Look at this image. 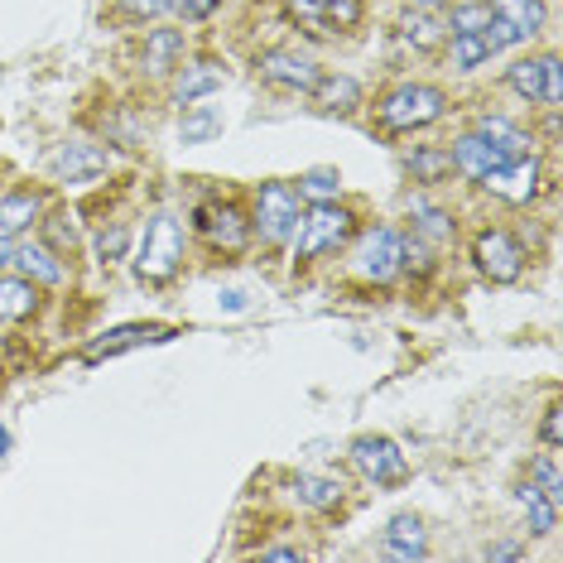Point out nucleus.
<instances>
[{
  "label": "nucleus",
  "mask_w": 563,
  "mask_h": 563,
  "mask_svg": "<svg viewBox=\"0 0 563 563\" xmlns=\"http://www.w3.org/2000/svg\"><path fill=\"white\" fill-rule=\"evenodd\" d=\"M448 111H453V97H448L439 82H424V78H400L371 101V117H376V125L386 135L429 131V125H439Z\"/></svg>",
  "instance_id": "obj_1"
},
{
  "label": "nucleus",
  "mask_w": 563,
  "mask_h": 563,
  "mask_svg": "<svg viewBox=\"0 0 563 563\" xmlns=\"http://www.w3.org/2000/svg\"><path fill=\"white\" fill-rule=\"evenodd\" d=\"M405 232L395 222H366L356 227L352 241L342 246V275L362 289H390L395 279H405L400 265Z\"/></svg>",
  "instance_id": "obj_2"
},
{
  "label": "nucleus",
  "mask_w": 563,
  "mask_h": 563,
  "mask_svg": "<svg viewBox=\"0 0 563 563\" xmlns=\"http://www.w3.org/2000/svg\"><path fill=\"white\" fill-rule=\"evenodd\" d=\"M184 261H188V222L169 208L150 212L145 232H140V246H135V261H131L135 279L159 289V285H169V279H178Z\"/></svg>",
  "instance_id": "obj_3"
},
{
  "label": "nucleus",
  "mask_w": 563,
  "mask_h": 563,
  "mask_svg": "<svg viewBox=\"0 0 563 563\" xmlns=\"http://www.w3.org/2000/svg\"><path fill=\"white\" fill-rule=\"evenodd\" d=\"M356 227H362V222H356V212L342 198H332V202H303L299 232H294V241H289L294 271H309V265L328 261V255H342V246L352 241Z\"/></svg>",
  "instance_id": "obj_4"
},
{
  "label": "nucleus",
  "mask_w": 563,
  "mask_h": 563,
  "mask_svg": "<svg viewBox=\"0 0 563 563\" xmlns=\"http://www.w3.org/2000/svg\"><path fill=\"white\" fill-rule=\"evenodd\" d=\"M188 236H198L202 246L222 261L251 251V212L241 198H202L194 208V222H188Z\"/></svg>",
  "instance_id": "obj_5"
},
{
  "label": "nucleus",
  "mask_w": 563,
  "mask_h": 563,
  "mask_svg": "<svg viewBox=\"0 0 563 563\" xmlns=\"http://www.w3.org/2000/svg\"><path fill=\"white\" fill-rule=\"evenodd\" d=\"M246 212H251V236L261 241V246H271V251H285L294 241V232H299L303 198H299V188L294 184H285V178H271V184L255 188Z\"/></svg>",
  "instance_id": "obj_6"
},
{
  "label": "nucleus",
  "mask_w": 563,
  "mask_h": 563,
  "mask_svg": "<svg viewBox=\"0 0 563 563\" xmlns=\"http://www.w3.org/2000/svg\"><path fill=\"white\" fill-rule=\"evenodd\" d=\"M107 174H111V150L107 140H92V135H68L58 145H48L44 155V178L58 188H92Z\"/></svg>",
  "instance_id": "obj_7"
},
{
  "label": "nucleus",
  "mask_w": 563,
  "mask_h": 563,
  "mask_svg": "<svg viewBox=\"0 0 563 563\" xmlns=\"http://www.w3.org/2000/svg\"><path fill=\"white\" fill-rule=\"evenodd\" d=\"M472 265L486 285H516L530 271V246L510 227H482L472 236Z\"/></svg>",
  "instance_id": "obj_8"
},
{
  "label": "nucleus",
  "mask_w": 563,
  "mask_h": 563,
  "mask_svg": "<svg viewBox=\"0 0 563 563\" xmlns=\"http://www.w3.org/2000/svg\"><path fill=\"white\" fill-rule=\"evenodd\" d=\"M251 68L271 92H285V97H309V87L318 82V73H323L313 54H303V48H294V44L261 48V54L251 58Z\"/></svg>",
  "instance_id": "obj_9"
},
{
  "label": "nucleus",
  "mask_w": 563,
  "mask_h": 563,
  "mask_svg": "<svg viewBox=\"0 0 563 563\" xmlns=\"http://www.w3.org/2000/svg\"><path fill=\"white\" fill-rule=\"evenodd\" d=\"M482 194L506 202V208H534L549 188V174H544V159L540 155H520V159H506L501 169H492L482 178Z\"/></svg>",
  "instance_id": "obj_10"
},
{
  "label": "nucleus",
  "mask_w": 563,
  "mask_h": 563,
  "mask_svg": "<svg viewBox=\"0 0 563 563\" xmlns=\"http://www.w3.org/2000/svg\"><path fill=\"white\" fill-rule=\"evenodd\" d=\"M506 87L525 101V107L559 111V107H563V68H559V54L516 58V63L506 68Z\"/></svg>",
  "instance_id": "obj_11"
},
{
  "label": "nucleus",
  "mask_w": 563,
  "mask_h": 563,
  "mask_svg": "<svg viewBox=\"0 0 563 563\" xmlns=\"http://www.w3.org/2000/svg\"><path fill=\"white\" fill-rule=\"evenodd\" d=\"M347 463L362 472L371 486H405L415 477L409 457L400 453V443L386 439V433H356L352 448H347Z\"/></svg>",
  "instance_id": "obj_12"
},
{
  "label": "nucleus",
  "mask_w": 563,
  "mask_h": 563,
  "mask_svg": "<svg viewBox=\"0 0 563 563\" xmlns=\"http://www.w3.org/2000/svg\"><path fill=\"white\" fill-rule=\"evenodd\" d=\"M184 54H188V30L150 24V30H140V44H135V73L145 82H169V73L184 63Z\"/></svg>",
  "instance_id": "obj_13"
},
{
  "label": "nucleus",
  "mask_w": 563,
  "mask_h": 563,
  "mask_svg": "<svg viewBox=\"0 0 563 563\" xmlns=\"http://www.w3.org/2000/svg\"><path fill=\"white\" fill-rule=\"evenodd\" d=\"M289 20L313 40L352 34L366 20V0H289Z\"/></svg>",
  "instance_id": "obj_14"
},
{
  "label": "nucleus",
  "mask_w": 563,
  "mask_h": 563,
  "mask_svg": "<svg viewBox=\"0 0 563 563\" xmlns=\"http://www.w3.org/2000/svg\"><path fill=\"white\" fill-rule=\"evenodd\" d=\"M227 87V63L217 54H184V63L169 73V101L174 107H194Z\"/></svg>",
  "instance_id": "obj_15"
},
{
  "label": "nucleus",
  "mask_w": 563,
  "mask_h": 563,
  "mask_svg": "<svg viewBox=\"0 0 563 563\" xmlns=\"http://www.w3.org/2000/svg\"><path fill=\"white\" fill-rule=\"evenodd\" d=\"M10 271L24 275V279H34L40 289H63L73 279V261H68V255H58L40 232H30V236H15Z\"/></svg>",
  "instance_id": "obj_16"
},
{
  "label": "nucleus",
  "mask_w": 563,
  "mask_h": 563,
  "mask_svg": "<svg viewBox=\"0 0 563 563\" xmlns=\"http://www.w3.org/2000/svg\"><path fill=\"white\" fill-rule=\"evenodd\" d=\"M174 338H178V332L164 328V323H121V328H107L101 338L87 342L82 362H87V366H101V362H111V356H121V352L159 347V342H174Z\"/></svg>",
  "instance_id": "obj_17"
},
{
  "label": "nucleus",
  "mask_w": 563,
  "mask_h": 563,
  "mask_svg": "<svg viewBox=\"0 0 563 563\" xmlns=\"http://www.w3.org/2000/svg\"><path fill=\"white\" fill-rule=\"evenodd\" d=\"M405 222H409V232H415L419 241H429L433 251H443L448 241L457 236V212L443 208L439 198H429V188L405 194Z\"/></svg>",
  "instance_id": "obj_18"
},
{
  "label": "nucleus",
  "mask_w": 563,
  "mask_h": 563,
  "mask_svg": "<svg viewBox=\"0 0 563 563\" xmlns=\"http://www.w3.org/2000/svg\"><path fill=\"white\" fill-rule=\"evenodd\" d=\"M285 486H289V501L309 510V516H332V510L347 506V482L332 477V472H294Z\"/></svg>",
  "instance_id": "obj_19"
},
{
  "label": "nucleus",
  "mask_w": 563,
  "mask_h": 563,
  "mask_svg": "<svg viewBox=\"0 0 563 563\" xmlns=\"http://www.w3.org/2000/svg\"><path fill=\"white\" fill-rule=\"evenodd\" d=\"M48 212V194L34 184L0 188V232L5 236H30L40 227V217Z\"/></svg>",
  "instance_id": "obj_20"
},
{
  "label": "nucleus",
  "mask_w": 563,
  "mask_h": 563,
  "mask_svg": "<svg viewBox=\"0 0 563 563\" xmlns=\"http://www.w3.org/2000/svg\"><path fill=\"white\" fill-rule=\"evenodd\" d=\"M448 159H453V174H457V178H467V184H482L486 174L501 169V164H506L501 150H496L492 140H482L477 131H472V125L453 135V145H448Z\"/></svg>",
  "instance_id": "obj_21"
},
{
  "label": "nucleus",
  "mask_w": 563,
  "mask_h": 563,
  "mask_svg": "<svg viewBox=\"0 0 563 563\" xmlns=\"http://www.w3.org/2000/svg\"><path fill=\"white\" fill-rule=\"evenodd\" d=\"M309 101L323 117H352V111L366 107V87L352 73H318V82L309 87Z\"/></svg>",
  "instance_id": "obj_22"
},
{
  "label": "nucleus",
  "mask_w": 563,
  "mask_h": 563,
  "mask_svg": "<svg viewBox=\"0 0 563 563\" xmlns=\"http://www.w3.org/2000/svg\"><path fill=\"white\" fill-rule=\"evenodd\" d=\"M40 309H44V289L34 285V279L0 271V323L20 328V323H30V318H40Z\"/></svg>",
  "instance_id": "obj_23"
},
{
  "label": "nucleus",
  "mask_w": 563,
  "mask_h": 563,
  "mask_svg": "<svg viewBox=\"0 0 563 563\" xmlns=\"http://www.w3.org/2000/svg\"><path fill=\"white\" fill-rule=\"evenodd\" d=\"M380 554L386 559H424L429 554V530H424V520L415 516V510H400V516H390L386 520V530H380Z\"/></svg>",
  "instance_id": "obj_24"
},
{
  "label": "nucleus",
  "mask_w": 563,
  "mask_h": 563,
  "mask_svg": "<svg viewBox=\"0 0 563 563\" xmlns=\"http://www.w3.org/2000/svg\"><path fill=\"white\" fill-rule=\"evenodd\" d=\"M486 10H492V20H501L516 34V44H534L549 24L544 0H486Z\"/></svg>",
  "instance_id": "obj_25"
},
{
  "label": "nucleus",
  "mask_w": 563,
  "mask_h": 563,
  "mask_svg": "<svg viewBox=\"0 0 563 563\" xmlns=\"http://www.w3.org/2000/svg\"><path fill=\"white\" fill-rule=\"evenodd\" d=\"M472 131H477L482 140H492V145L501 150L506 159L534 155V131H525L520 121L501 117V111H477V117H472Z\"/></svg>",
  "instance_id": "obj_26"
},
{
  "label": "nucleus",
  "mask_w": 563,
  "mask_h": 563,
  "mask_svg": "<svg viewBox=\"0 0 563 563\" xmlns=\"http://www.w3.org/2000/svg\"><path fill=\"white\" fill-rule=\"evenodd\" d=\"M395 40H400L405 48H415V54H433V48H443V40H448V24H443L439 10L405 5L400 24H395Z\"/></svg>",
  "instance_id": "obj_27"
},
{
  "label": "nucleus",
  "mask_w": 563,
  "mask_h": 563,
  "mask_svg": "<svg viewBox=\"0 0 563 563\" xmlns=\"http://www.w3.org/2000/svg\"><path fill=\"white\" fill-rule=\"evenodd\" d=\"M101 140H107V150H145L150 145V117L140 107H111L107 121H101Z\"/></svg>",
  "instance_id": "obj_28"
},
{
  "label": "nucleus",
  "mask_w": 563,
  "mask_h": 563,
  "mask_svg": "<svg viewBox=\"0 0 563 563\" xmlns=\"http://www.w3.org/2000/svg\"><path fill=\"white\" fill-rule=\"evenodd\" d=\"M227 131L222 107L208 101H194V107H178V145H212L217 135Z\"/></svg>",
  "instance_id": "obj_29"
},
{
  "label": "nucleus",
  "mask_w": 563,
  "mask_h": 563,
  "mask_svg": "<svg viewBox=\"0 0 563 563\" xmlns=\"http://www.w3.org/2000/svg\"><path fill=\"white\" fill-rule=\"evenodd\" d=\"M34 232H40L58 255H68V261L82 251V241H87L82 217L73 212V208H54V202H48V212L40 217V227H34Z\"/></svg>",
  "instance_id": "obj_30"
},
{
  "label": "nucleus",
  "mask_w": 563,
  "mask_h": 563,
  "mask_svg": "<svg viewBox=\"0 0 563 563\" xmlns=\"http://www.w3.org/2000/svg\"><path fill=\"white\" fill-rule=\"evenodd\" d=\"M405 178L415 188H439L443 178H453V159H448V145H415L405 150Z\"/></svg>",
  "instance_id": "obj_31"
},
{
  "label": "nucleus",
  "mask_w": 563,
  "mask_h": 563,
  "mask_svg": "<svg viewBox=\"0 0 563 563\" xmlns=\"http://www.w3.org/2000/svg\"><path fill=\"white\" fill-rule=\"evenodd\" d=\"M87 246H92V261L101 271H111V265H121L125 255H131V222H121V217L97 222L92 232H87Z\"/></svg>",
  "instance_id": "obj_32"
},
{
  "label": "nucleus",
  "mask_w": 563,
  "mask_h": 563,
  "mask_svg": "<svg viewBox=\"0 0 563 563\" xmlns=\"http://www.w3.org/2000/svg\"><path fill=\"white\" fill-rule=\"evenodd\" d=\"M516 506L525 510V525H530V534H540V540H544V534L559 530V501H549V496L530 477L516 486Z\"/></svg>",
  "instance_id": "obj_33"
},
{
  "label": "nucleus",
  "mask_w": 563,
  "mask_h": 563,
  "mask_svg": "<svg viewBox=\"0 0 563 563\" xmlns=\"http://www.w3.org/2000/svg\"><path fill=\"white\" fill-rule=\"evenodd\" d=\"M443 48H448V68L453 73H477L492 63V44L482 34H448Z\"/></svg>",
  "instance_id": "obj_34"
},
{
  "label": "nucleus",
  "mask_w": 563,
  "mask_h": 563,
  "mask_svg": "<svg viewBox=\"0 0 563 563\" xmlns=\"http://www.w3.org/2000/svg\"><path fill=\"white\" fill-rule=\"evenodd\" d=\"M111 20L117 24H131V30H140V24H155L164 15H174V0H107Z\"/></svg>",
  "instance_id": "obj_35"
},
{
  "label": "nucleus",
  "mask_w": 563,
  "mask_h": 563,
  "mask_svg": "<svg viewBox=\"0 0 563 563\" xmlns=\"http://www.w3.org/2000/svg\"><path fill=\"white\" fill-rule=\"evenodd\" d=\"M294 188H299V198L303 202H332V198H342V174L338 169H303L299 178H294Z\"/></svg>",
  "instance_id": "obj_36"
},
{
  "label": "nucleus",
  "mask_w": 563,
  "mask_h": 563,
  "mask_svg": "<svg viewBox=\"0 0 563 563\" xmlns=\"http://www.w3.org/2000/svg\"><path fill=\"white\" fill-rule=\"evenodd\" d=\"M486 20H492L486 0H453V5H448V15H443L448 34H482Z\"/></svg>",
  "instance_id": "obj_37"
},
{
  "label": "nucleus",
  "mask_w": 563,
  "mask_h": 563,
  "mask_svg": "<svg viewBox=\"0 0 563 563\" xmlns=\"http://www.w3.org/2000/svg\"><path fill=\"white\" fill-rule=\"evenodd\" d=\"M530 482L540 486L549 501L563 506V477H559V453H554V448H544L540 457H530Z\"/></svg>",
  "instance_id": "obj_38"
},
{
  "label": "nucleus",
  "mask_w": 563,
  "mask_h": 563,
  "mask_svg": "<svg viewBox=\"0 0 563 563\" xmlns=\"http://www.w3.org/2000/svg\"><path fill=\"white\" fill-rule=\"evenodd\" d=\"M217 10H222V0H174V15L184 24H208Z\"/></svg>",
  "instance_id": "obj_39"
},
{
  "label": "nucleus",
  "mask_w": 563,
  "mask_h": 563,
  "mask_svg": "<svg viewBox=\"0 0 563 563\" xmlns=\"http://www.w3.org/2000/svg\"><path fill=\"white\" fill-rule=\"evenodd\" d=\"M482 559H486V563H520V559H530V544L496 540V544H486V549H482Z\"/></svg>",
  "instance_id": "obj_40"
},
{
  "label": "nucleus",
  "mask_w": 563,
  "mask_h": 563,
  "mask_svg": "<svg viewBox=\"0 0 563 563\" xmlns=\"http://www.w3.org/2000/svg\"><path fill=\"white\" fill-rule=\"evenodd\" d=\"M563 419H559V405H549L544 409V419H540V439H544V448H554V453H559V443H563Z\"/></svg>",
  "instance_id": "obj_41"
},
{
  "label": "nucleus",
  "mask_w": 563,
  "mask_h": 563,
  "mask_svg": "<svg viewBox=\"0 0 563 563\" xmlns=\"http://www.w3.org/2000/svg\"><path fill=\"white\" fill-rule=\"evenodd\" d=\"M255 559H271V563H299L303 549L299 544H261L255 549Z\"/></svg>",
  "instance_id": "obj_42"
},
{
  "label": "nucleus",
  "mask_w": 563,
  "mask_h": 563,
  "mask_svg": "<svg viewBox=\"0 0 563 563\" xmlns=\"http://www.w3.org/2000/svg\"><path fill=\"white\" fill-rule=\"evenodd\" d=\"M10 255H15V236L0 232V271H10Z\"/></svg>",
  "instance_id": "obj_43"
},
{
  "label": "nucleus",
  "mask_w": 563,
  "mask_h": 563,
  "mask_svg": "<svg viewBox=\"0 0 563 563\" xmlns=\"http://www.w3.org/2000/svg\"><path fill=\"white\" fill-rule=\"evenodd\" d=\"M405 5H415V10H443V5H453V0H405Z\"/></svg>",
  "instance_id": "obj_44"
},
{
  "label": "nucleus",
  "mask_w": 563,
  "mask_h": 563,
  "mask_svg": "<svg viewBox=\"0 0 563 563\" xmlns=\"http://www.w3.org/2000/svg\"><path fill=\"white\" fill-rule=\"evenodd\" d=\"M10 443H15V439H10V429H5V424H0V457H5V453H10Z\"/></svg>",
  "instance_id": "obj_45"
}]
</instances>
